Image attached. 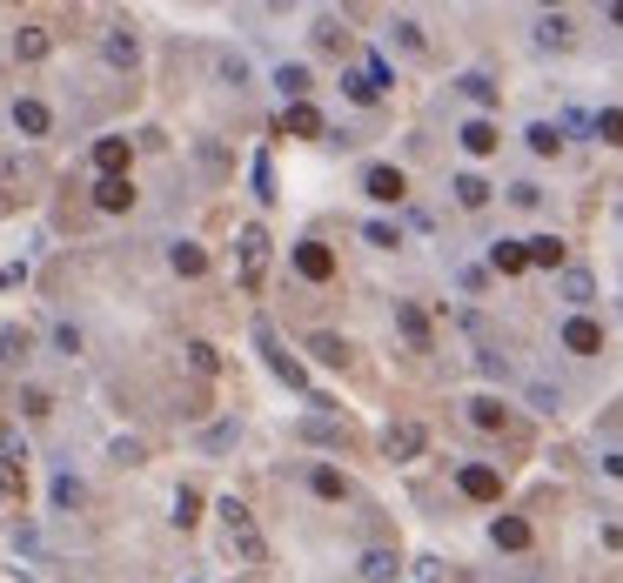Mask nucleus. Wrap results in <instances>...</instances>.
<instances>
[{"label": "nucleus", "instance_id": "1", "mask_svg": "<svg viewBox=\"0 0 623 583\" xmlns=\"http://www.w3.org/2000/svg\"><path fill=\"white\" fill-rule=\"evenodd\" d=\"M215 516H222V537H228V550H235V563H268V543H262V530H255V516H248L242 496H222Z\"/></svg>", "mask_w": 623, "mask_h": 583}, {"label": "nucleus", "instance_id": "2", "mask_svg": "<svg viewBox=\"0 0 623 583\" xmlns=\"http://www.w3.org/2000/svg\"><path fill=\"white\" fill-rule=\"evenodd\" d=\"M248 336H255V349H262L268 376H275V382H289L295 396H309V369H302V362H295L289 349H282V336H275V329H268V322H255V329H248Z\"/></svg>", "mask_w": 623, "mask_h": 583}, {"label": "nucleus", "instance_id": "3", "mask_svg": "<svg viewBox=\"0 0 623 583\" xmlns=\"http://www.w3.org/2000/svg\"><path fill=\"white\" fill-rule=\"evenodd\" d=\"M235 269H242V289H262V275H268V228H242V235H235Z\"/></svg>", "mask_w": 623, "mask_h": 583}, {"label": "nucleus", "instance_id": "4", "mask_svg": "<svg viewBox=\"0 0 623 583\" xmlns=\"http://www.w3.org/2000/svg\"><path fill=\"white\" fill-rule=\"evenodd\" d=\"M47 128H54V108H47V101H34V94H21V101H14V135H21V141H41Z\"/></svg>", "mask_w": 623, "mask_h": 583}, {"label": "nucleus", "instance_id": "5", "mask_svg": "<svg viewBox=\"0 0 623 583\" xmlns=\"http://www.w3.org/2000/svg\"><path fill=\"white\" fill-rule=\"evenodd\" d=\"M101 54H108V68H141V41H134V27L114 21L108 34H101Z\"/></svg>", "mask_w": 623, "mask_h": 583}, {"label": "nucleus", "instance_id": "6", "mask_svg": "<svg viewBox=\"0 0 623 583\" xmlns=\"http://www.w3.org/2000/svg\"><path fill=\"white\" fill-rule=\"evenodd\" d=\"M456 483H463L469 503H496V496H503V476H496L490 463H463V476H456Z\"/></svg>", "mask_w": 623, "mask_h": 583}, {"label": "nucleus", "instance_id": "7", "mask_svg": "<svg viewBox=\"0 0 623 583\" xmlns=\"http://www.w3.org/2000/svg\"><path fill=\"white\" fill-rule=\"evenodd\" d=\"M563 349H570V356H597L603 329L590 322V315H563Z\"/></svg>", "mask_w": 623, "mask_h": 583}, {"label": "nucleus", "instance_id": "8", "mask_svg": "<svg viewBox=\"0 0 623 583\" xmlns=\"http://www.w3.org/2000/svg\"><path fill=\"white\" fill-rule=\"evenodd\" d=\"M557 289H563V302H570V309H590V302H597V275L583 269V262H570V269L557 275Z\"/></svg>", "mask_w": 623, "mask_h": 583}, {"label": "nucleus", "instance_id": "9", "mask_svg": "<svg viewBox=\"0 0 623 583\" xmlns=\"http://www.w3.org/2000/svg\"><path fill=\"white\" fill-rule=\"evenodd\" d=\"M94 208L128 215V208H134V181H128V175H101V181H94Z\"/></svg>", "mask_w": 623, "mask_h": 583}, {"label": "nucleus", "instance_id": "10", "mask_svg": "<svg viewBox=\"0 0 623 583\" xmlns=\"http://www.w3.org/2000/svg\"><path fill=\"white\" fill-rule=\"evenodd\" d=\"M362 188H369L376 202H402V195H409V181H402V168H389V161H376V168L362 175Z\"/></svg>", "mask_w": 623, "mask_h": 583}, {"label": "nucleus", "instance_id": "11", "mask_svg": "<svg viewBox=\"0 0 623 583\" xmlns=\"http://www.w3.org/2000/svg\"><path fill=\"white\" fill-rule=\"evenodd\" d=\"M463 416H469L476 429H490V436H496V429L510 423V403H503V396H469V403H463Z\"/></svg>", "mask_w": 623, "mask_h": 583}, {"label": "nucleus", "instance_id": "12", "mask_svg": "<svg viewBox=\"0 0 623 583\" xmlns=\"http://www.w3.org/2000/svg\"><path fill=\"white\" fill-rule=\"evenodd\" d=\"M235 443H242V423H235V416H222V423H208V429L195 436V449H201V456H228Z\"/></svg>", "mask_w": 623, "mask_h": 583}, {"label": "nucleus", "instance_id": "13", "mask_svg": "<svg viewBox=\"0 0 623 583\" xmlns=\"http://www.w3.org/2000/svg\"><path fill=\"white\" fill-rule=\"evenodd\" d=\"M309 490L322 496V503H349V496H356V483H349L342 470H329V463H315V470H309Z\"/></svg>", "mask_w": 623, "mask_h": 583}, {"label": "nucleus", "instance_id": "14", "mask_svg": "<svg viewBox=\"0 0 623 583\" xmlns=\"http://www.w3.org/2000/svg\"><path fill=\"white\" fill-rule=\"evenodd\" d=\"M295 275H309V282H329V275H335V255H329L322 242H302V248H295Z\"/></svg>", "mask_w": 623, "mask_h": 583}, {"label": "nucleus", "instance_id": "15", "mask_svg": "<svg viewBox=\"0 0 623 583\" xmlns=\"http://www.w3.org/2000/svg\"><path fill=\"white\" fill-rule=\"evenodd\" d=\"M275 88H282V101H309V88H315V74L302 68V61H282V68H275Z\"/></svg>", "mask_w": 623, "mask_h": 583}, {"label": "nucleus", "instance_id": "16", "mask_svg": "<svg viewBox=\"0 0 623 583\" xmlns=\"http://www.w3.org/2000/svg\"><path fill=\"white\" fill-rule=\"evenodd\" d=\"M423 443H429V436H423V423H389V436H382V449H389L396 463H409V456H416Z\"/></svg>", "mask_w": 623, "mask_h": 583}, {"label": "nucleus", "instance_id": "17", "mask_svg": "<svg viewBox=\"0 0 623 583\" xmlns=\"http://www.w3.org/2000/svg\"><path fill=\"white\" fill-rule=\"evenodd\" d=\"M490 543L523 557V550H530V523H523V516H496V523H490Z\"/></svg>", "mask_w": 623, "mask_h": 583}, {"label": "nucleus", "instance_id": "18", "mask_svg": "<svg viewBox=\"0 0 623 583\" xmlns=\"http://www.w3.org/2000/svg\"><path fill=\"white\" fill-rule=\"evenodd\" d=\"M128 135H101L94 141V168H101V175H121V168H128Z\"/></svg>", "mask_w": 623, "mask_h": 583}, {"label": "nucleus", "instance_id": "19", "mask_svg": "<svg viewBox=\"0 0 623 583\" xmlns=\"http://www.w3.org/2000/svg\"><path fill=\"white\" fill-rule=\"evenodd\" d=\"M490 269L496 275H523L530 269V242H490Z\"/></svg>", "mask_w": 623, "mask_h": 583}, {"label": "nucleus", "instance_id": "20", "mask_svg": "<svg viewBox=\"0 0 623 583\" xmlns=\"http://www.w3.org/2000/svg\"><path fill=\"white\" fill-rule=\"evenodd\" d=\"M396 329L409 336V349H436V342H429V315L416 309V302H402V309H396Z\"/></svg>", "mask_w": 623, "mask_h": 583}, {"label": "nucleus", "instance_id": "21", "mask_svg": "<svg viewBox=\"0 0 623 583\" xmlns=\"http://www.w3.org/2000/svg\"><path fill=\"white\" fill-rule=\"evenodd\" d=\"M81 503H88V483L61 463V470H54V510H81Z\"/></svg>", "mask_w": 623, "mask_h": 583}, {"label": "nucleus", "instance_id": "22", "mask_svg": "<svg viewBox=\"0 0 623 583\" xmlns=\"http://www.w3.org/2000/svg\"><path fill=\"white\" fill-rule=\"evenodd\" d=\"M570 41H577V34H570L563 14H543V21H536V47H543V54H563Z\"/></svg>", "mask_w": 623, "mask_h": 583}, {"label": "nucleus", "instance_id": "23", "mask_svg": "<svg viewBox=\"0 0 623 583\" xmlns=\"http://www.w3.org/2000/svg\"><path fill=\"white\" fill-rule=\"evenodd\" d=\"M530 262H543V269H570V248L557 242V235H530Z\"/></svg>", "mask_w": 623, "mask_h": 583}, {"label": "nucleus", "instance_id": "24", "mask_svg": "<svg viewBox=\"0 0 623 583\" xmlns=\"http://www.w3.org/2000/svg\"><path fill=\"white\" fill-rule=\"evenodd\" d=\"M168 269H175V275H201V269H208L201 242H168Z\"/></svg>", "mask_w": 623, "mask_h": 583}, {"label": "nucleus", "instance_id": "25", "mask_svg": "<svg viewBox=\"0 0 623 583\" xmlns=\"http://www.w3.org/2000/svg\"><path fill=\"white\" fill-rule=\"evenodd\" d=\"M463 148H469V155H490V148H496V121H490V114L463 121Z\"/></svg>", "mask_w": 623, "mask_h": 583}, {"label": "nucleus", "instance_id": "26", "mask_svg": "<svg viewBox=\"0 0 623 583\" xmlns=\"http://www.w3.org/2000/svg\"><path fill=\"white\" fill-rule=\"evenodd\" d=\"M449 195H456V202H463V208H483V202H490V195H496V188H490V181H483V175H456V181H449Z\"/></svg>", "mask_w": 623, "mask_h": 583}, {"label": "nucleus", "instance_id": "27", "mask_svg": "<svg viewBox=\"0 0 623 583\" xmlns=\"http://www.w3.org/2000/svg\"><path fill=\"white\" fill-rule=\"evenodd\" d=\"M282 128H289V135H329V128H322V114H315L309 101H295V108L282 114Z\"/></svg>", "mask_w": 623, "mask_h": 583}, {"label": "nucleus", "instance_id": "28", "mask_svg": "<svg viewBox=\"0 0 623 583\" xmlns=\"http://www.w3.org/2000/svg\"><path fill=\"white\" fill-rule=\"evenodd\" d=\"M523 396H530V409H543V416H557V409H563V389H557V382H543V376L523 382Z\"/></svg>", "mask_w": 623, "mask_h": 583}, {"label": "nucleus", "instance_id": "29", "mask_svg": "<svg viewBox=\"0 0 623 583\" xmlns=\"http://www.w3.org/2000/svg\"><path fill=\"white\" fill-rule=\"evenodd\" d=\"M342 94H349V101H362V108H376V101H382V88H376V81H369L362 68L342 74Z\"/></svg>", "mask_w": 623, "mask_h": 583}, {"label": "nucleus", "instance_id": "30", "mask_svg": "<svg viewBox=\"0 0 623 583\" xmlns=\"http://www.w3.org/2000/svg\"><path fill=\"white\" fill-rule=\"evenodd\" d=\"M362 583H396V550H369L362 557Z\"/></svg>", "mask_w": 623, "mask_h": 583}, {"label": "nucleus", "instance_id": "31", "mask_svg": "<svg viewBox=\"0 0 623 583\" xmlns=\"http://www.w3.org/2000/svg\"><path fill=\"white\" fill-rule=\"evenodd\" d=\"M309 349H315V362H329V369H342V362H349V342L329 336V329H322V336H309Z\"/></svg>", "mask_w": 623, "mask_h": 583}, {"label": "nucleus", "instance_id": "32", "mask_svg": "<svg viewBox=\"0 0 623 583\" xmlns=\"http://www.w3.org/2000/svg\"><path fill=\"white\" fill-rule=\"evenodd\" d=\"M523 141H530L536 155H557V148H563V135L550 128V121H530V128H523Z\"/></svg>", "mask_w": 623, "mask_h": 583}, {"label": "nucleus", "instance_id": "33", "mask_svg": "<svg viewBox=\"0 0 623 583\" xmlns=\"http://www.w3.org/2000/svg\"><path fill=\"white\" fill-rule=\"evenodd\" d=\"M463 94L476 101V108H490V101H496V81H490L483 68H469V74H463Z\"/></svg>", "mask_w": 623, "mask_h": 583}, {"label": "nucleus", "instance_id": "34", "mask_svg": "<svg viewBox=\"0 0 623 583\" xmlns=\"http://www.w3.org/2000/svg\"><path fill=\"white\" fill-rule=\"evenodd\" d=\"M302 436H309V443H349V429L329 423V416H309V423H302Z\"/></svg>", "mask_w": 623, "mask_h": 583}, {"label": "nucleus", "instance_id": "35", "mask_svg": "<svg viewBox=\"0 0 623 583\" xmlns=\"http://www.w3.org/2000/svg\"><path fill=\"white\" fill-rule=\"evenodd\" d=\"M27 362V329H0V369Z\"/></svg>", "mask_w": 623, "mask_h": 583}, {"label": "nucleus", "instance_id": "36", "mask_svg": "<svg viewBox=\"0 0 623 583\" xmlns=\"http://www.w3.org/2000/svg\"><path fill=\"white\" fill-rule=\"evenodd\" d=\"M557 135H597V114H590V108H563Z\"/></svg>", "mask_w": 623, "mask_h": 583}, {"label": "nucleus", "instance_id": "37", "mask_svg": "<svg viewBox=\"0 0 623 583\" xmlns=\"http://www.w3.org/2000/svg\"><path fill=\"white\" fill-rule=\"evenodd\" d=\"M188 369H195V376H215V369H222L215 342H188Z\"/></svg>", "mask_w": 623, "mask_h": 583}, {"label": "nucleus", "instance_id": "38", "mask_svg": "<svg viewBox=\"0 0 623 583\" xmlns=\"http://www.w3.org/2000/svg\"><path fill=\"white\" fill-rule=\"evenodd\" d=\"M14 54H21V61H41V54H47V34H41V27H21V34H14Z\"/></svg>", "mask_w": 623, "mask_h": 583}, {"label": "nucleus", "instance_id": "39", "mask_svg": "<svg viewBox=\"0 0 623 583\" xmlns=\"http://www.w3.org/2000/svg\"><path fill=\"white\" fill-rule=\"evenodd\" d=\"M168 516H175L181 530H188V523H195V516H201V496L188 490V483H181V490H175V510H168Z\"/></svg>", "mask_w": 623, "mask_h": 583}, {"label": "nucleus", "instance_id": "40", "mask_svg": "<svg viewBox=\"0 0 623 583\" xmlns=\"http://www.w3.org/2000/svg\"><path fill=\"white\" fill-rule=\"evenodd\" d=\"M248 175H255V195H262V202H275V161L255 155V168H248Z\"/></svg>", "mask_w": 623, "mask_h": 583}, {"label": "nucleus", "instance_id": "41", "mask_svg": "<svg viewBox=\"0 0 623 583\" xmlns=\"http://www.w3.org/2000/svg\"><path fill=\"white\" fill-rule=\"evenodd\" d=\"M362 242H376V248H402V228H396V222H369V228H362Z\"/></svg>", "mask_w": 623, "mask_h": 583}, {"label": "nucleus", "instance_id": "42", "mask_svg": "<svg viewBox=\"0 0 623 583\" xmlns=\"http://www.w3.org/2000/svg\"><path fill=\"white\" fill-rule=\"evenodd\" d=\"M21 490H27L21 463H14V456H0V496H21Z\"/></svg>", "mask_w": 623, "mask_h": 583}, {"label": "nucleus", "instance_id": "43", "mask_svg": "<svg viewBox=\"0 0 623 583\" xmlns=\"http://www.w3.org/2000/svg\"><path fill=\"white\" fill-rule=\"evenodd\" d=\"M54 356H81V329L74 322H54Z\"/></svg>", "mask_w": 623, "mask_h": 583}, {"label": "nucleus", "instance_id": "44", "mask_svg": "<svg viewBox=\"0 0 623 583\" xmlns=\"http://www.w3.org/2000/svg\"><path fill=\"white\" fill-rule=\"evenodd\" d=\"M597 141H617V148H623V108H603L597 114Z\"/></svg>", "mask_w": 623, "mask_h": 583}, {"label": "nucleus", "instance_id": "45", "mask_svg": "<svg viewBox=\"0 0 623 583\" xmlns=\"http://www.w3.org/2000/svg\"><path fill=\"white\" fill-rule=\"evenodd\" d=\"M456 289H463V295H483V289H490V269H476V262H469V269H456Z\"/></svg>", "mask_w": 623, "mask_h": 583}, {"label": "nucleus", "instance_id": "46", "mask_svg": "<svg viewBox=\"0 0 623 583\" xmlns=\"http://www.w3.org/2000/svg\"><path fill=\"white\" fill-rule=\"evenodd\" d=\"M222 81L228 88H248V61L242 54H222Z\"/></svg>", "mask_w": 623, "mask_h": 583}, {"label": "nucleus", "instance_id": "47", "mask_svg": "<svg viewBox=\"0 0 623 583\" xmlns=\"http://www.w3.org/2000/svg\"><path fill=\"white\" fill-rule=\"evenodd\" d=\"M396 47H409V54H423V27H416V21H396Z\"/></svg>", "mask_w": 623, "mask_h": 583}, {"label": "nucleus", "instance_id": "48", "mask_svg": "<svg viewBox=\"0 0 623 583\" xmlns=\"http://www.w3.org/2000/svg\"><path fill=\"white\" fill-rule=\"evenodd\" d=\"M141 456H148V449L134 443V436H114V463H141Z\"/></svg>", "mask_w": 623, "mask_h": 583}, {"label": "nucleus", "instance_id": "49", "mask_svg": "<svg viewBox=\"0 0 623 583\" xmlns=\"http://www.w3.org/2000/svg\"><path fill=\"white\" fill-rule=\"evenodd\" d=\"M362 74H369L376 88H389V61H382V54H362Z\"/></svg>", "mask_w": 623, "mask_h": 583}, {"label": "nucleus", "instance_id": "50", "mask_svg": "<svg viewBox=\"0 0 623 583\" xmlns=\"http://www.w3.org/2000/svg\"><path fill=\"white\" fill-rule=\"evenodd\" d=\"M510 202H516V208H536V202H543V188H536V181H516Z\"/></svg>", "mask_w": 623, "mask_h": 583}, {"label": "nucleus", "instance_id": "51", "mask_svg": "<svg viewBox=\"0 0 623 583\" xmlns=\"http://www.w3.org/2000/svg\"><path fill=\"white\" fill-rule=\"evenodd\" d=\"M21 409H27V416H47V409H54V396H47V389H27Z\"/></svg>", "mask_w": 623, "mask_h": 583}, {"label": "nucleus", "instance_id": "52", "mask_svg": "<svg viewBox=\"0 0 623 583\" xmlns=\"http://www.w3.org/2000/svg\"><path fill=\"white\" fill-rule=\"evenodd\" d=\"M315 41H322V47H342V27H335L329 14H322V21H315Z\"/></svg>", "mask_w": 623, "mask_h": 583}, {"label": "nucleus", "instance_id": "53", "mask_svg": "<svg viewBox=\"0 0 623 583\" xmlns=\"http://www.w3.org/2000/svg\"><path fill=\"white\" fill-rule=\"evenodd\" d=\"M27 282V262H7V269H0V289H21Z\"/></svg>", "mask_w": 623, "mask_h": 583}, {"label": "nucleus", "instance_id": "54", "mask_svg": "<svg viewBox=\"0 0 623 583\" xmlns=\"http://www.w3.org/2000/svg\"><path fill=\"white\" fill-rule=\"evenodd\" d=\"M603 470H610V476L623 483V449H610V456H603Z\"/></svg>", "mask_w": 623, "mask_h": 583}, {"label": "nucleus", "instance_id": "55", "mask_svg": "<svg viewBox=\"0 0 623 583\" xmlns=\"http://www.w3.org/2000/svg\"><path fill=\"white\" fill-rule=\"evenodd\" d=\"M610 21H617V27H623V0H617V7H610Z\"/></svg>", "mask_w": 623, "mask_h": 583}, {"label": "nucleus", "instance_id": "56", "mask_svg": "<svg viewBox=\"0 0 623 583\" xmlns=\"http://www.w3.org/2000/svg\"><path fill=\"white\" fill-rule=\"evenodd\" d=\"M188 583H201V577H188Z\"/></svg>", "mask_w": 623, "mask_h": 583}]
</instances>
